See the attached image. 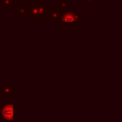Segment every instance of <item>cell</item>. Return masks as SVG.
Instances as JSON below:
<instances>
[{"label": "cell", "instance_id": "obj_2", "mask_svg": "<svg viewBox=\"0 0 122 122\" xmlns=\"http://www.w3.org/2000/svg\"><path fill=\"white\" fill-rule=\"evenodd\" d=\"M14 119V105L13 103L2 104V110L0 113V120L10 122Z\"/></svg>", "mask_w": 122, "mask_h": 122}, {"label": "cell", "instance_id": "obj_16", "mask_svg": "<svg viewBox=\"0 0 122 122\" xmlns=\"http://www.w3.org/2000/svg\"><path fill=\"white\" fill-rule=\"evenodd\" d=\"M17 1H22V0H17Z\"/></svg>", "mask_w": 122, "mask_h": 122}, {"label": "cell", "instance_id": "obj_1", "mask_svg": "<svg viewBox=\"0 0 122 122\" xmlns=\"http://www.w3.org/2000/svg\"><path fill=\"white\" fill-rule=\"evenodd\" d=\"M62 25H71V26H77L79 24L75 10L73 8H70L69 10H65L64 12H60L57 20Z\"/></svg>", "mask_w": 122, "mask_h": 122}, {"label": "cell", "instance_id": "obj_9", "mask_svg": "<svg viewBox=\"0 0 122 122\" xmlns=\"http://www.w3.org/2000/svg\"><path fill=\"white\" fill-rule=\"evenodd\" d=\"M1 9H14V0H0Z\"/></svg>", "mask_w": 122, "mask_h": 122}, {"label": "cell", "instance_id": "obj_7", "mask_svg": "<svg viewBox=\"0 0 122 122\" xmlns=\"http://www.w3.org/2000/svg\"><path fill=\"white\" fill-rule=\"evenodd\" d=\"M60 12L56 8H49V11H48V20L50 22H52L53 20H57L58 16H59Z\"/></svg>", "mask_w": 122, "mask_h": 122}, {"label": "cell", "instance_id": "obj_11", "mask_svg": "<svg viewBox=\"0 0 122 122\" xmlns=\"http://www.w3.org/2000/svg\"><path fill=\"white\" fill-rule=\"evenodd\" d=\"M83 4H95L96 0H82Z\"/></svg>", "mask_w": 122, "mask_h": 122}, {"label": "cell", "instance_id": "obj_3", "mask_svg": "<svg viewBox=\"0 0 122 122\" xmlns=\"http://www.w3.org/2000/svg\"><path fill=\"white\" fill-rule=\"evenodd\" d=\"M14 93V87L10 84L9 81H6L3 86H1V95H4L5 99H10V96Z\"/></svg>", "mask_w": 122, "mask_h": 122}, {"label": "cell", "instance_id": "obj_12", "mask_svg": "<svg viewBox=\"0 0 122 122\" xmlns=\"http://www.w3.org/2000/svg\"><path fill=\"white\" fill-rule=\"evenodd\" d=\"M30 20H31L32 22H38V21L40 20V17H39V16H31V17H30Z\"/></svg>", "mask_w": 122, "mask_h": 122}, {"label": "cell", "instance_id": "obj_6", "mask_svg": "<svg viewBox=\"0 0 122 122\" xmlns=\"http://www.w3.org/2000/svg\"><path fill=\"white\" fill-rule=\"evenodd\" d=\"M28 12H29V17L38 16V4L28 3Z\"/></svg>", "mask_w": 122, "mask_h": 122}, {"label": "cell", "instance_id": "obj_10", "mask_svg": "<svg viewBox=\"0 0 122 122\" xmlns=\"http://www.w3.org/2000/svg\"><path fill=\"white\" fill-rule=\"evenodd\" d=\"M76 15H77V19H78V22L80 23V22H82L83 21V12H81V11H77L76 12Z\"/></svg>", "mask_w": 122, "mask_h": 122}, {"label": "cell", "instance_id": "obj_4", "mask_svg": "<svg viewBox=\"0 0 122 122\" xmlns=\"http://www.w3.org/2000/svg\"><path fill=\"white\" fill-rule=\"evenodd\" d=\"M17 16L29 17L28 3H23V1H17Z\"/></svg>", "mask_w": 122, "mask_h": 122}, {"label": "cell", "instance_id": "obj_14", "mask_svg": "<svg viewBox=\"0 0 122 122\" xmlns=\"http://www.w3.org/2000/svg\"><path fill=\"white\" fill-rule=\"evenodd\" d=\"M1 96L2 95H1V86H0V98H1Z\"/></svg>", "mask_w": 122, "mask_h": 122}, {"label": "cell", "instance_id": "obj_5", "mask_svg": "<svg viewBox=\"0 0 122 122\" xmlns=\"http://www.w3.org/2000/svg\"><path fill=\"white\" fill-rule=\"evenodd\" d=\"M71 8V0H56V9L59 12H64Z\"/></svg>", "mask_w": 122, "mask_h": 122}, {"label": "cell", "instance_id": "obj_13", "mask_svg": "<svg viewBox=\"0 0 122 122\" xmlns=\"http://www.w3.org/2000/svg\"><path fill=\"white\" fill-rule=\"evenodd\" d=\"M1 110H2V104H0V113H1Z\"/></svg>", "mask_w": 122, "mask_h": 122}, {"label": "cell", "instance_id": "obj_15", "mask_svg": "<svg viewBox=\"0 0 122 122\" xmlns=\"http://www.w3.org/2000/svg\"><path fill=\"white\" fill-rule=\"evenodd\" d=\"M1 10H2V9H1V7H0V12H1Z\"/></svg>", "mask_w": 122, "mask_h": 122}, {"label": "cell", "instance_id": "obj_8", "mask_svg": "<svg viewBox=\"0 0 122 122\" xmlns=\"http://www.w3.org/2000/svg\"><path fill=\"white\" fill-rule=\"evenodd\" d=\"M49 11V4H38V16L41 17H47Z\"/></svg>", "mask_w": 122, "mask_h": 122}]
</instances>
